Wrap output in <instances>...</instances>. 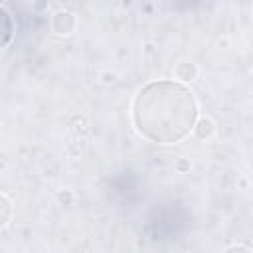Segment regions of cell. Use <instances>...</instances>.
<instances>
[{
  "label": "cell",
  "mask_w": 253,
  "mask_h": 253,
  "mask_svg": "<svg viewBox=\"0 0 253 253\" xmlns=\"http://www.w3.org/2000/svg\"><path fill=\"white\" fill-rule=\"evenodd\" d=\"M172 77H174V81L184 83V85L194 83V81L200 77V65H198L194 59H188V57L178 59V61L174 63Z\"/></svg>",
  "instance_id": "3957f363"
},
{
  "label": "cell",
  "mask_w": 253,
  "mask_h": 253,
  "mask_svg": "<svg viewBox=\"0 0 253 253\" xmlns=\"http://www.w3.org/2000/svg\"><path fill=\"white\" fill-rule=\"evenodd\" d=\"M132 4V0H123V6H130Z\"/></svg>",
  "instance_id": "5bb4252c"
},
{
  "label": "cell",
  "mask_w": 253,
  "mask_h": 253,
  "mask_svg": "<svg viewBox=\"0 0 253 253\" xmlns=\"http://www.w3.org/2000/svg\"><path fill=\"white\" fill-rule=\"evenodd\" d=\"M229 43H231V40H229L227 36H223V38H219V40H217V43H215V45H217L219 49H225V47H229Z\"/></svg>",
  "instance_id": "4fadbf2b"
},
{
  "label": "cell",
  "mask_w": 253,
  "mask_h": 253,
  "mask_svg": "<svg viewBox=\"0 0 253 253\" xmlns=\"http://www.w3.org/2000/svg\"><path fill=\"white\" fill-rule=\"evenodd\" d=\"M142 57L146 61H152L154 57H158V45L152 40H148V42L142 43Z\"/></svg>",
  "instance_id": "30bf717a"
},
{
  "label": "cell",
  "mask_w": 253,
  "mask_h": 253,
  "mask_svg": "<svg viewBox=\"0 0 253 253\" xmlns=\"http://www.w3.org/2000/svg\"><path fill=\"white\" fill-rule=\"evenodd\" d=\"M192 170V160L188 156H178L174 160V172L176 174H190Z\"/></svg>",
  "instance_id": "9c48e42d"
},
{
  "label": "cell",
  "mask_w": 253,
  "mask_h": 253,
  "mask_svg": "<svg viewBox=\"0 0 253 253\" xmlns=\"http://www.w3.org/2000/svg\"><path fill=\"white\" fill-rule=\"evenodd\" d=\"M16 36V22L8 10L0 6V51H4Z\"/></svg>",
  "instance_id": "5b68a950"
},
{
  "label": "cell",
  "mask_w": 253,
  "mask_h": 253,
  "mask_svg": "<svg viewBox=\"0 0 253 253\" xmlns=\"http://www.w3.org/2000/svg\"><path fill=\"white\" fill-rule=\"evenodd\" d=\"M14 219V202L8 194L0 192V229H6Z\"/></svg>",
  "instance_id": "8992f818"
},
{
  "label": "cell",
  "mask_w": 253,
  "mask_h": 253,
  "mask_svg": "<svg viewBox=\"0 0 253 253\" xmlns=\"http://www.w3.org/2000/svg\"><path fill=\"white\" fill-rule=\"evenodd\" d=\"M77 14L71 10H55L49 18V30L57 38H69L77 30Z\"/></svg>",
  "instance_id": "7a4b0ae2"
},
{
  "label": "cell",
  "mask_w": 253,
  "mask_h": 253,
  "mask_svg": "<svg viewBox=\"0 0 253 253\" xmlns=\"http://www.w3.org/2000/svg\"><path fill=\"white\" fill-rule=\"evenodd\" d=\"M97 81H99L103 87H113V85H117V81H119V73L113 71V69H101L99 75H97Z\"/></svg>",
  "instance_id": "ba28073f"
},
{
  "label": "cell",
  "mask_w": 253,
  "mask_h": 253,
  "mask_svg": "<svg viewBox=\"0 0 253 253\" xmlns=\"http://www.w3.org/2000/svg\"><path fill=\"white\" fill-rule=\"evenodd\" d=\"M200 103L188 85L156 79L142 85L130 103V123L140 138L160 146L180 144L192 134Z\"/></svg>",
  "instance_id": "6da1fadb"
},
{
  "label": "cell",
  "mask_w": 253,
  "mask_h": 253,
  "mask_svg": "<svg viewBox=\"0 0 253 253\" xmlns=\"http://www.w3.org/2000/svg\"><path fill=\"white\" fill-rule=\"evenodd\" d=\"M49 10V0H32V12L34 14H45Z\"/></svg>",
  "instance_id": "7c38bea8"
},
{
  "label": "cell",
  "mask_w": 253,
  "mask_h": 253,
  "mask_svg": "<svg viewBox=\"0 0 253 253\" xmlns=\"http://www.w3.org/2000/svg\"><path fill=\"white\" fill-rule=\"evenodd\" d=\"M53 200H55V204L61 206V208H71V206L75 204V192H73L71 188H59V190H55Z\"/></svg>",
  "instance_id": "52a82bcc"
},
{
  "label": "cell",
  "mask_w": 253,
  "mask_h": 253,
  "mask_svg": "<svg viewBox=\"0 0 253 253\" xmlns=\"http://www.w3.org/2000/svg\"><path fill=\"white\" fill-rule=\"evenodd\" d=\"M192 134H194L198 140L208 142V140H211V138L217 134V123L213 121L211 115L200 113L198 119H196V123H194V126H192Z\"/></svg>",
  "instance_id": "277c9868"
},
{
  "label": "cell",
  "mask_w": 253,
  "mask_h": 253,
  "mask_svg": "<svg viewBox=\"0 0 253 253\" xmlns=\"http://www.w3.org/2000/svg\"><path fill=\"white\" fill-rule=\"evenodd\" d=\"M225 253H231V251H243V253H253V247L247 245V243H241V241H235V243H229L223 247Z\"/></svg>",
  "instance_id": "8fae6325"
}]
</instances>
